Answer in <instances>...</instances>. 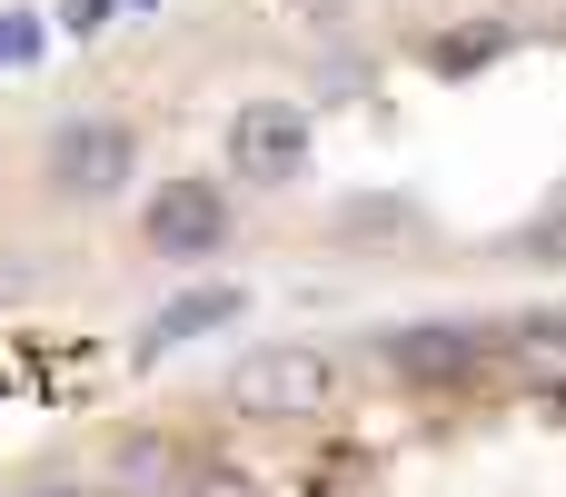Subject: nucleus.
Wrapping results in <instances>:
<instances>
[{
    "mask_svg": "<svg viewBox=\"0 0 566 497\" xmlns=\"http://www.w3.org/2000/svg\"><path fill=\"white\" fill-rule=\"evenodd\" d=\"M219 398H229V418H249V428H298V418H318V408L338 398V359H328L318 339H269V349H249V359L219 379Z\"/></svg>",
    "mask_w": 566,
    "mask_h": 497,
    "instance_id": "nucleus-1",
    "label": "nucleus"
},
{
    "mask_svg": "<svg viewBox=\"0 0 566 497\" xmlns=\"http://www.w3.org/2000/svg\"><path fill=\"white\" fill-rule=\"evenodd\" d=\"M129 169H139V130L109 120V110H70V120L40 130V179L60 199H119Z\"/></svg>",
    "mask_w": 566,
    "mask_h": 497,
    "instance_id": "nucleus-2",
    "label": "nucleus"
},
{
    "mask_svg": "<svg viewBox=\"0 0 566 497\" xmlns=\"http://www.w3.org/2000/svg\"><path fill=\"white\" fill-rule=\"evenodd\" d=\"M219 239H229V189L219 179H159L149 199H139V249L149 259H219Z\"/></svg>",
    "mask_w": 566,
    "mask_h": 497,
    "instance_id": "nucleus-3",
    "label": "nucleus"
},
{
    "mask_svg": "<svg viewBox=\"0 0 566 497\" xmlns=\"http://www.w3.org/2000/svg\"><path fill=\"white\" fill-rule=\"evenodd\" d=\"M308 149H318V130H308L298 100H249V110L229 120V169H239L249 189H289V179L308 169Z\"/></svg>",
    "mask_w": 566,
    "mask_h": 497,
    "instance_id": "nucleus-4",
    "label": "nucleus"
},
{
    "mask_svg": "<svg viewBox=\"0 0 566 497\" xmlns=\"http://www.w3.org/2000/svg\"><path fill=\"white\" fill-rule=\"evenodd\" d=\"M378 359H388V379H408V389H468V379L488 369V339L458 329V319H418V329H398Z\"/></svg>",
    "mask_w": 566,
    "mask_h": 497,
    "instance_id": "nucleus-5",
    "label": "nucleus"
},
{
    "mask_svg": "<svg viewBox=\"0 0 566 497\" xmlns=\"http://www.w3.org/2000/svg\"><path fill=\"white\" fill-rule=\"evenodd\" d=\"M497 369H507L527 398H566V319H557V309L517 319V329L497 339Z\"/></svg>",
    "mask_w": 566,
    "mask_h": 497,
    "instance_id": "nucleus-6",
    "label": "nucleus"
},
{
    "mask_svg": "<svg viewBox=\"0 0 566 497\" xmlns=\"http://www.w3.org/2000/svg\"><path fill=\"white\" fill-rule=\"evenodd\" d=\"M229 309H239L229 289H219V299H209V289H199V299H179V309H169V319H159V329L139 339V359H159L169 339H199V329H209V319H229Z\"/></svg>",
    "mask_w": 566,
    "mask_h": 497,
    "instance_id": "nucleus-7",
    "label": "nucleus"
},
{
    "mask_svg": "<svg viewBox=\"0 0 566 497\" xmlns=\"http://www.w3.org/2000/svg\"><path fill=\"white\" fill-rule=\"evenodd\" d=\"M20 497H99V488H90V478H30Z\"/></svg>",
    "mask_w": 566,
    "mask_h": 497,
    "instance_id": "nucleus-8",
    "label": "nucleus"
}]
</instances>
